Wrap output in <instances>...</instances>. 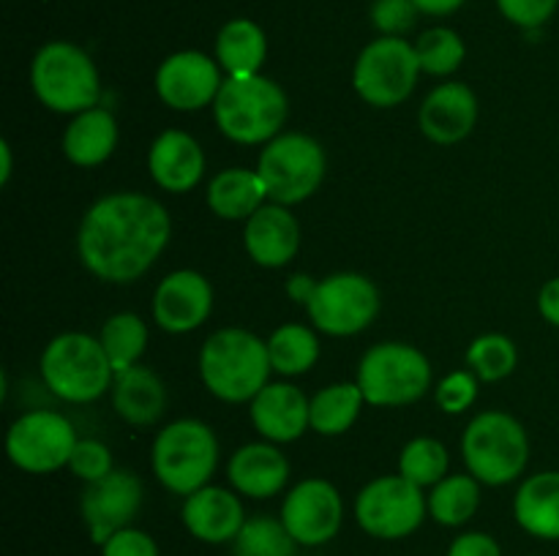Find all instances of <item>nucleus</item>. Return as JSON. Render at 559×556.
<instances>
[{"label":"nucleus","mask_w":559,"mask_h":556,"mask_svg":"<svg viewBox=\"0 0 559 556\" xmlns=\"http://www.w3.org/2000/svg\"><path fill=\"white\" fill-rule=\"evenodd\" d=\"M102 556H158V545L142 529L126 527L102 545Z\"/></svg>","instance_id":"nucleus-41"},{"label":"nucleus","mask_w":559,"mask_h":556,"mask_svg":"<svg viewBox=\"0 0 559 556\" xmlns=\"http://www.w3.org/2000/svg\"><path fill=\"white\" fill-rule=\"evenodd\" d=\"M289 104L267 76H227L213 101L218 131L238 145H267L282 134Z\"/></svg>","instance_id":"nucleus-3"},{"label":"nucleus","mask_w":559,"mask_h":556,"mask_svg":"<svg viewBox=\"0 0 559 556\" xmlns=\"http://www.w3.org/2000/svg\"><path fill=\"white\" fill-rule=\"evenodd\" d=\"M267 200V189L257 169L229 167L207 185V207L227 221H249Z\"/></svg>","instance_id":"nucleus-27"},{"label":"nucleus","mask_w":559,"mask_h":556,"mask_svg":"<svg viewBox=\"0 0 559 556\" xmlns=\"http://www.w3.org/2000/svg\"><path fill=\"white\" fill-rule=\"evenodd\" d=\"M513 518L538 540H559V472H538L524 480L513 499Z\"/></svg>","instance_id":"nucleus-26"},{"label":"nucleus","mask_w":559,"mask_h":556,"mask_svg":"<svg viewBox=\"0 0 559 556\" xmlns=\"http://www.w3.org/2000/svg\"><path fill=\"white\" fill-rule=\"evenodd\" d=\"M317 281H311V276H293L287 281V294L295 303H309V298L314 294Z\"/></svg>","instance_id":"nucleus-44"},{"label":"nucleus","mask_w":559,"mask_h":556,"mask_svg":"<svg viewBox=\"0 0 559 556\" xmlns=\"http://www.w3.org/2000/svg\"><path fill=\"white\" fill-rule=\"evenodd\" d=\"M173 218L147 194L115 191L87 207L76 232L80 262L96 278L131 283L145 276L167 249Z\"/></svg>","instance_id":"nucleus-1"},{"label":"nucleus","mask_w":559,"mask_h":556,"mask_svg":"<svg viewBox=\"0 0 559 556\" xmlns=\"http://www.w3.org/2000/svg\"><path fill=\"white\" fill-rule=\"evenodd\" d=\"M448 463L451 458H448L442 442L431 439V436H418L404 445L402 456H399V474L426 488V485H437L448 478Z\"/></svg>","instance_id":"nucleus-34"},{"label":"nucleus","mask_w":559,"mask_h":556,"mask_svg":"<svg viewBox=\"0 0 559 556\" xmlns=\"http://www.w3.org/2000/svg\"><path fill=\"white\" fill-rule=\"evenodd\" d=\"M153 474L167 491L189 496L211 483L218 467V439L202 420H175L158 431L151 450Z\"/></svg>","instance_id":"nucleus-6"},{"label":"nucleus","mask_w":559,"mask_h":556,"mask_svg":"<svg viewBox=\"0 0 559 556\" xmlns=\"http://www.w3.org/2000/svg\"><path fill=\"white\" fill-rule=\"evenodd\" d=\"M519 363L516 343L502 333L478 336L467 349V365L480 382H500L513 374Z\"/></svg>","instance_id":"nucleus-35"},{"label":"nucleus","mask_w":559,"mask_h":556,"mask_svg":"<svg viewBox=\"0 0 559 556\" xmlns=\"http://www.w3.org/2000/svg\"><path fill=\"white\" fill-rule=\"evenodd\" d=\"M102 343L104 352H107L109 363H112L115 374L136 365V360L142 358L147 347V325L131 311L123 314H115L104 322L102 327Z\"/></svg>","instance_id":"nucleus-32"},{"label":"nucleus","mask_w":559,"mask_h":556,"mask_svg":"<svg viewBox=\"0 0 559 556\" xmlns=\"http://www.w3.org/2000/svg\"><path fill=\"white\" fill-rule=\"evenodd\" d=\"M267 55L265 31L254 20H229L216 36V60L227 76L260 74Z\"/></svg>","instance_id":"nucleus-28"},{"label":"nucleus","mask_w":559,"mask_h":556,"mask_svg":"<svg viewBox=\"0 0 559 556\" xmlns=\"http://www.w3.org/2000/svg\"><path fill=\"white\" fill-rule=\"evenodd\" d=\"M267 341L240 327L216 330L200 352L202 385L227 403L254 401L257 392L271 379Z\"/></svg>","instance_id":"nucleus-2"},{"label":"nucleus","mask_w":559,"mask_h":556,"mask_svg":"<svg viewBox=\"0 0 559 556\" xmlns=\"http://www.w3.org/2000/svg\"><path fill=\"white\" fill-rule=\"evenodd\" d=\"M147 172L153 183L169 194H189L205 174V153L194 136L169 129L153 140L147 153Z\"/></svg>","instance_id":"nucleus-21"},{"label":"nucleus","mask_w":559,"mask_h":556,"mask_svg":"<svg viewBox=\"0 0 559 556\" xmlns=\"http://www.w3.org/2000/svg\"><path fill=\"white\" fill-rule=\"evenodd\" d=\"M0 156H3V169H0V183H9L11 178V167H14V161H11V145L9 142H0Z\"/></svg>","instance_id":"nucleus-46"},{"label":"nucleus","mask_w":559,"mask_h":556,"mask_svg":"<svg viewBox=\"0 0 559 556\" xmlns=\"http://www.w3.org/2000/svg\"><path fill=\"white\" fill-rule=\"evenodd\" d=\"M31 85L38 101L58 114L87 112L102 98V80L91 55L71 41H49L36 52Z\"/></svg>","instance_id":"nucleus-5"},{"label":"nucleus","mask_w":559,"mask_h":556,"mask_svg":"<svg viewBox=\"0 0 559 556\" xmlns=\"http://www.w3.org/2000/svg\"><path fill=\"white\" fill-rule=\"evenodd\" d=\"M251 423L267 442L287 445L311 428V398L289 382H267L251 401Z\"/></svg>","instance_id":"nucleus-18"},{"label":"nucleus","mask_w":559,"mask_h":556,"mask_svg":"<svg viewBox=\"0 0 559 556\" xmlns=\"http://www.w3.org/2000/svg\"><path fill=\"white\" fill-rule=\"evenodd\" d=\"M69 469L85 483H96V480L107 478L112 472V452L104 442L98 439H80L74 452H71Z\"/></svg>","instance_id":"nucleus-37"},{"label":"nucleus","mask_w":559,"mask_h":556,"mask_svg":"<svg viewBox=\"0 0 559 556\" xmlns=\"http://www.w3.org/2000/svg\"><path fill=\"white\" fill-rule=\"evenodd\" d=\"M420 63L415 44L402 36H380L366 44L353 69L355 93L377 109L407 101L418 85Z\"/></svg>","instance_id":"nucleus-10"},{"label":"nucleus","mask_w":559,"mask_h":556,"mask_svg":"<svg viewBox=\"0 0 559 556\" xmlns=\"http://www.w3.org/2000/svg\"><path fill=\"white\" fill-rule=\"evenodd\" d=\"M344 501L336 485L328 480L309 478L295 485L282 505V521L295 543L314 548L331 543L342 529Z\"/></svg>","instance_id":"nucleus-14"},{"label":"nucleus","mask_w":559,"mask_h":556,"mask_svg":"<svg viewBox=\"0 0 559 556\" xmlns=\"http://www.w3.org/2000/svg\"><path fill=\"white\" fill-rule=\"evenodd\" d=\"M246 254L262 267H284L295 259L300 249V223L287 205H262L246 221Z\"/></svg>","instance_id":"nucleus-22"},{"label":"nucleus","mask_w":559,"mask_h":556,"mask_svg":"<svg viewBox=\"0 0 559 556\" xmlns=\"http://www.w3.org/2000/svg\"><path fill=\"white\" fill-rule=\"evenodd\" d=\"M213 311V287L202 273L197 270H175L156 287L153 294V319L162 330L191 333Z\"/></svg>","instance_id":"nucleus-17"},{"label":"nucleus","mask_w":559,"mask_h":556,"mask_svg":"<svg viewBox=\"0 0 559 556\" xmlns=\"http://www.w3.org/2000/svg\"><path fill=\"white\" fill-rule=\"evenodd\" d=\"M267 354L276 374L300 376L311 371L320 360V341L306 325H282L267 338Z\"/></svg>","instance_id":"nucleus-31"},{"label":"nucleus","mask_w":559,"mask_h":556,"mask_svg":"<svg viewBox=\"0 0 559 556\" xmlns=\"http://www.w3.org/2000/svg\"><path fill=\"white\" fill-rule=\"evenodd\" d=\"M448 556H502V548L491 534L464 532L453 540Z\"/></svg>","instance_id":"nucleus-42"},{"label":"nucleus","mask_w":559,"mask_h":556,"mask_svg":"<svg viewBox=\"0 0 559 556\" xmlns=\"http://www.w3.org/2000/svg\"><path fill=\"white\" fill-rule=\"evenodd\" d=\"M462 456L475 480L484 485H508L527 469V431L508 412H480L464 431Z\"/></svg>","instance_id":"nucleus-7"},{"label":"nucleus","mask_w":559,"mask_h":556,"mask_svg":"<svg viewBox=\"0 0 559 556\" xmlns=\"http://www.w3.org/2000/svg\"><path fill=\"white\" fill-rule=\"evenodd\" d=\"M112 407L126 423L153 425L167 409V387L151 368L131 365L115 374Z\"/></svg>","instance_id":"nucleus-24"},{"label":"nucleus","mask_w":559,"mask_h":556,"mask_svg":"<svg viewBox=\"0 0 559 556\" xmlns=\"http://www.w3.org/2000/svg\"><path fill=\"white\" fill-rule=\"evenodd\" d=\"M180 518H183V527L189 529L191 537L207 545H222L238 537L246 523V510L238 491L205 485V488L186 496Z\"/></svg>","instance_id":"nucleus-19"},{"label":"nucleus","mask_w":559,"mask_h":556,"mask_svg":"<svg viewBox=\"0 0 559 556\" xmlns=\"http://www.w3.org/2000/svg\"><path fill=\"white\" fill-rule=\"evenodd\" d=\"M478 398V376L473 371H453L437 385V403L442 412L459 414L469 409Z\"/></svg>","instance_id":"nucleus-38"},{"label":"nucleus","mask_w":559,"mask_h":556,"mask_svg":"<svg viewBox=\"0 0 559 556\" xmlns=\"http://www.w3.org/2000/svg\"><path fill=\"white\" fill-rule=\"evenodd\" d=\"M222 85L224 76L218 60L205 52H197V49L169 55L156 71L158 98L178 112L213 107Z\"/></svg>","instance_id":"nucleus-16"},{"label":"nucleus","mask_w":559,"mask_h":556,"mask_svg":"<svg viewBox=\"0 0 559 556\" xmlns=\"http://www.w3.org/2000/svg\"><path fill=\"white\" fill-rule=\"evenodd\" d=\"M418 123L435 145H456L478 123V98L462 82L437 85L420 104Z\"/></svg>","instance_id":"nucleus-20"},{"label":"nucleus","mask_w":559,"mask_h":556,"mask_svg":"<svg viewBox=\"0 0 559 556\" xmlns=\"http://www.w3.org/2000/svg\"><path fill=\"white\" fill-rule=\"evenodd\" d=\"M418 5L420 14H431V16H445L453 14L464 5V0H413Z\"/></svg>","instance_id":"nucleus-45"},{"label":"nucleus","mask_w":559,"mask_h":556,"mask_svg":"<svg viewBox=\"0 0 559 556\" xmlns=\"http://www.w3.org/2000/svg\"><path fill=\"white\" fill-rule=\"evenodd\" d=\"M142 480L126 469H112L107 478L85 483L80 499L82 521L93 543L102 548L115 532L131 527L142 507Z\"/></svg>","instance_id":"nucleus-15"},{"label":"nucleus","mask_w":559,"mask_h":556,"mask_svg":"<svg viewBox=\"0 0 559 556\" xmlns=\"http://www.w3.org/2000/svg\"><path fill=\"white\" fill-rule=\"evenodd\" d=\"M227 478L240 496L271 499L282 494L289 480V461L271 442H251L229 458Z\"/></svg>","instance_id":"nucleus-23"},{"label":"nucleus","mask_w":559,"mask_h":556,"mask_svg":"<svg viewBox=\"0 0 559 556\" xmlns=\"http://www.w3.org/2000/svg\"><path fill=\"white\" fill-rule=\"evenodd\" d=\"M538 311L549 325L559 327V276L544 283L538 294Z\"/></svg>","instance_id":"nucleus-43"},{"label":"nucleus","mask_w":559,"mask_h":556,"mask_svg":"<svg viewBox=\"0 0 559 556\" xmlns=\"http://www.w3.org/2000/svg\"><path fill=\"white\" fill-rule=\"evenodd\" d=\"M76 442V431L66 414L36 409L14 420L5 434V452L22 472L49 474L69 467Z\"/></svg>","instance_id":"nucleus-13"},{"label":"nucleus","mask_w":559,"mask_h":556,"mask_svg":"<svg viewBox=\"0 0 559 556\" xmlns=\"http://www.w3.org/2000/svg\"><path fill=\"white\" fill-rule=\"evenodd\" d=\"M429 512V499L420 485L402 474H382L371 480L355 499V521L377 540H402L418 532Z\"/></svg>","instance_id":"nucleus-11"},{"label":"nucleus","mask_w":559,"mask_h":556,"mask_svg":"<svg viewBox=\"0 0 559 556\" xmlns=\"http://www.w3.org/2000/svg\"><path fill=\"white\" fill-rule=\"evenodd\" d=\"M325 150L320 142L300 131L278 134L267 142L257 161L267 200L276 205H298L309 200L325 180Z\"/></svg>","instance_id":"nucleus-9"},{"label":"nucleus","mask_w":559,"mask_h":556,"mask_svg":"<svg viewBox=\"0 0 559 556\" xmlns=\"http://www.w3.org/2000/svg\"><path fill=\"white\" fill-rule=\"evenodd\" d=\"M418 14L420 11L413 0H374L371 5V22L382 36H404L413 31Z\"/></svg>","instance_id":"nucleus-39"},{"label":"nucleus","mask_w":559,"mask_h":556,"mask_svg":"<svg viewBox=\"0 0 559 556\" xmlns=\"http://www.w3.org/2000/svg\"><path fill=\"white\" fill-rule=\"evenodd\" d=\"M298 543L287 532L282 518L254 516L246 518L243 529L233 540L235 556H298Z\"/></svg>","instance_id":"nucleus-33"},{"label":"nucleus","mask_w":559,"mask_h":556,"mask_svg":"<svg viewBox=\"0 0 559 556\" xmlns=\"http://www.w3.org/2000/svg\"><path fill=\"white\" fill-rule=\"evenodd\" d=\"M366 398L358 382H336L311 398V431L322 436H342L358 420Z\"/></svg>","instance_id":"nucleus-29"},{"label":"nucleus","mask_w":559,"mask_h":556,"mask_svg":"<svg viewBox=\"0 0 559 556\" xmlns=\"http://www.w3.org/2000/svg\"><path fill=\"white\" fill-rule=\"evenodd\" d=\"M358 387L371 407H407L429 392L431 363L409 343L382 341L360 360Z\"/></svg>","instance_id":"nucleus-8"},{"label":"nucleus","mask_w":559,"mask_h":556,"mask_svg":"<svg viewBox=\"0 0 559 556\" xmlns=\"http://www.w3.org/2000/svg\"><path fill=\"white\" fill-rule=\"evenodd\" d=\"M559 0H497L508 22L519 25L522 31H538L555 16Z\"/></svg>","instance_id":"nucleus-40"},{"label":"nucleus","mask_w":559,"mask_h":556,"mask_svg":"<svg viewBox=\"0 0 559 556\" xmlns=\"http://www.w3.org/2000/svg\"><path fill=\"white\" fill-rule=\"evenodd\" d=\"M429 516L442 527H464L473 521L480 507V480L473 474H448L437 485H431Z\"/></svg>","instance_id":"nucleus-30"},{"label":"nucleus","mask_w":559,"mask_h":556,"mask_svg":"<svg viewBox=\"0 0 559 556\" xmlns=\"http://www.w3.org/2000/svg\"><path fill=\"white\" fill-rule=\"evenodd\" d=\"M118 147V123L112 112L93 107L74 114L63 134V153L74 167H98L107 161Z\"/></svg>","instance_id":"nucleus-25"},{"label":"nucleus","mask_w":559,"mask_h":556,"mask_svg":"<svg viewBox=\"0 0 559 556\" xmlns=\"http://www.w3.org/2000/svg\"><path fill=\"white\" fill-rule=\"evenodd\" d=\"M41 379L60 401L91 403L115 385V368L102 338L60 333L41 354Z\"/></svg>","instance_id":"nucleus-4"},{"label":"nucleus","mask_w":559,"mask_h":556,"mask_svg":"<svg viewBox=\"0 0 559 556\" xmlns=\"http://www.w3.org/2000/svg\"><path fill=\"white\" fill-rule=\"evenodd\" d=\"M415 52H418L420 71L431 76H448L459 71L467 49H464L462 36L456 31H451V27H431V31L420 33V38L415 41Z\"/></svg>","instance_id":"nucleus-36"},{"label":"nucleus","mask_w":559,"mask_h":556,"mask_svg":"<svg viewBox=\"0 0 559 556\" xmlns=\"http://www.w3.org/2000/svg\"><path fill=\"white\" fill-rule=\"evenodd\" d=\"M306 311L317 330L336 338L355 336L366 330L380 314V292L371 278L360 273H333L317 281Z\"/></svg>","instance_id":"nucleus-12"}]
</instances>
